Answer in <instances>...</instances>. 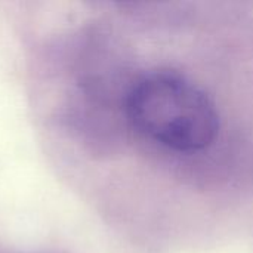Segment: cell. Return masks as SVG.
I'll return each instance as SVG.
<instances>
[{"mask_svg": "<svg viewBox=\"0 0 253 253\" xmlns=\"http://www.w3.org/2000/svg\"><path fill=\"white\" fill-rule=\"evenodd\" d=\"M126 113L139 133L176 151L205 150L219 130L209 96L188 79L168 71L139 79L127 93Z\"/></svg>", "mask_w": 253, "mask_h": 253, "instance_id": "cell-1", "label": "cell"}]
</instances>
